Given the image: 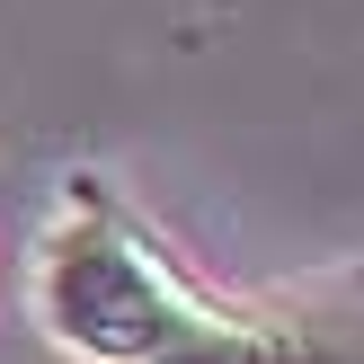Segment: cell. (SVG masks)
<instances>
[{
    "instance_id": "1",
    "label": "cell",
    "mask_w": 364,
    "mask_h": 364,
    "mask_svg": "<svg viewBox=\"0 0 364 364\" xmlns=\"http://www.w3.org/2000/svg\"><path fill=\"white\" fill-rule=\"evenodd\" d=\"M231 302H213L196 276H178V258L142 231V213L124 196H107V178H71L63 213L36 240V320L63 355L80 364H151L187 338H205Z\"/></svg>"
}]
</instances>
